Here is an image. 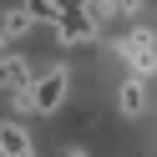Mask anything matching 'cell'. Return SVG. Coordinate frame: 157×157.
Returning a JSON list of instances; mask_svg holds the SVG:
<instances>
[{
    "label": "cell",
    "instance_id": "obj_1",
    "mask_svg": "<svg viewBox=\"0 0 157 157\" xmlns=\"http://www.w3.org/2000/svg\"><path fill=\"white\" fill-rule=\"evenodd\" d=\"M66 91H71V76H66V66L41 71V76L31 81V106H36V117H51L56 106L66 101Z\"/></svg>",
    "mask_w": 157,
    "mask_h": 157
},
{
    "label": "cell",
    "instance_id": "obj_2",
    "mask_svg": "<svg viewBox=\"0 0 157 157\" xmlns=\"http://www.w3.org/2000/svg\"><path fill=\"white\" fill-rule=\"evenodd\" d=\"M117 51L132 61V76H142V81L157 71V41H152V31H132V36H122V41H117Z\"/></svg>",
    "mask_w": 157,
    "mask_h": 157
},
{
    "label": "cell",
    "instance_id": "obj_3",
    "mask_svg": "<svg viewBox=\"0 0 157 157\" xmlns=\"http://www.w3.org/2000/svg\"><path fill=\"white\" fill-rule=\"evenodd\" d=\"M56 36H61L66 46H91V41H96V25H91L86 10H66L61 21H56Z\"/></svg>",
    "mask_w": 157,
    "mask_h": 157
},
{
    "label": "cell",
    "instance_id": "obj_4",
    "mask_svg": "<svg viewBox=\"0 0 157 157\" xmlns=\"http://www.w3.org/2000/svg\"><path fill=\"white\" fill-rule=\"evenodd\" d=\"M117 106H122V117H142L147 112V81H142V76H127V81H122Z\"/></svg>",
    "mask_w": 157,
    "mask_h": 157
},
{
    "label": "cell",
    "instance_id": "obj_5",
    "mask_svg": "<svg viewBox=\"0 0 157 157\" xmlns=\"http://www.w3.org/2000/svg\"><path fill=\"white\" fill-rule=\"evenodd\" d=\"M0 86H5V91H15V86H31V61H25V56H0Z\"/></svg>",
    "mask_w": 157,
    "mask_h": 157
},
{
    "label": "cell",
    "instance_id": "obj_6",
    "mask_svg": "<svg viewBox=\"0 0 157 157\" xmlns=\"http://www.w3.org/2000/svg\"><path fill=\"white\" fill-rule=\"evenodd\" d=\"M25 152H36L25 127L21 122H0V157H25Z\"/></svg>",
    "mask_w": 157,
    "mask_h": 157
},
{
    "label": "cell",
    "instance_id": "obj_7",
    "mask_svg": "<svg viewBox=\"0 0 157 157\" xmlns=\"http://www.w3.org/2000/svg\"><path fill=\"white\" fill-rule=\"evenodd\" d=\"M31 25H36V21H31V10H25V5H10V10L0 15V31H5V41H21Z\"/></svg>",
    "mask_w": 157,
    "mask_h": 157
},
{
    "label": "cell",
    "instance_id": "obj_8",
    "mask_svg": "<svg viewBox=\"0 0 157 157\" xmlns=\"http://www.w3.org/2000/svg\"><path fill=\"white\" fill-rule=\"evenodd\" d=\"M25 10H31V21H46V25L61 21V5L56 0H25Z\"/></svg>",
    "mask_w": 157,
    "mask_h": 157
},
{
    "label": "cell",
    "instance_id": "obj_9",
    "mask_svg": "<svg viewBox=\"0 0 157 157\" xmlns=\"http://www.w3.org/2000/svg\"><path fill=\"white\" fill-rule=\"evenodd\" d=\"M86 15H91V25L101 31V25L117 15V0H86Z\"/></svg>",
    "mask_w": 157,
    "mask_h": 157
},
{
    "label": "cell",
    "instance_id": "obj_10",
    "mask_svg": "<svg viewBox=\"0 0 157 157\" xmlns=\"http://www.w3.org/2000/svg\"><path fill=\"white\" fill-rule=\"evenodd\" d=\"M10 106H15V112H36V106H31V86H15V91H10Z\"/></svg>",
    "mask_w": 157,
    "mask_h": 157
},
{
    "label": "cell",
    "instance_id": "obj_11",
    "mask_svg": "<svg viewBox=\"0 0 157 157\" xmlns=\"http://www.w3.org/2000/svg\"><path fill=\"white\" fill-rule=\"evenodd\" d=\"M142 10V0H117V15H137Z\"/></svg>",
    "mask_w": 157,
    "mask_h": 157
},
{
    "label": "cell",
    "instance_id": "obj_12",
    "mask_svg": "<svg viewBox=\"0 0 157 157\" xmlns=\"http://www.w3.org/2000/svg\"><path fill=\"white\" fill-rule=\"evenodd\" d=\"M5 46H10V41H5V31H0V56H5Z\"/></svg>",
    "mask_w": 157,
    "mask_h": 157
},
{
    "label": "cell",
    "instance_id": "obj_13",
    "mask_svg": "<svg viewBox=\"0 0 157 157\" xmlns=\"http://www.w3.org/2000/svg\"><path fill=\"white\" fill-rule=\"evenodd\" d=\"M66 157H86V152H81V147H71V152H66Z\"/></svg>",
    "mask_w": 157,
    "mask_h": 157
},
{
    "label": "cell",
    "instance_id": "obj_14",
    "mask_svg": "<svg viewBox=\"0 0 157 157\" xmlns=\"http://www.w3.org/2000/svg\"><path fill=\"white\" fill-rule=\"evenodd\" d=\"M25 157H36V152H25Z\"/></svg>",
    "mask_w": 157,
    "mask_h": 157
}]
</instances>
